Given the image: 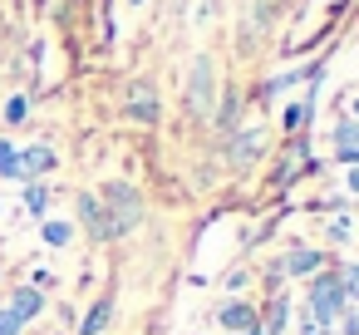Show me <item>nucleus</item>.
<instances>
[{
  "instance_id": "obj_1",
  "label": "nucleus",
  "mask_w": 359,
  "mask_h": 335,
  "mask_svg": "<svg viewBox=\"0 0 359 335\" xmlns=\"http://www.w3.org/2000/svg\"><path fill=\"white\" fill-rule=\"evenodd\" d=\"M104 212H109V232L114 237H128V232H138V222H143V202H138V192L128 188V183H109L104 188Z\"/></svg>"
},
{
  "instance_id": "obj_2",
  "label": "nucleus",
  "mask_w": 359,
  "mask_h": 335,
  "mask_svg": "<svg viewBox=\"0 0 359 335\" xmlns=\"http://www.w3.org/2000/svg\"><path fill=\"white\" fill-rule=\"evenodd\" d=\"M187 109H192L197 119L217 109V65H212L207 55L192 60V74H187Z\"/></svg>"
},
{
  "instance_id": "obj_3",
  "label": "nucleus",
  "mask_w": 359,
  "mask_h": 335,
  "mask_svg": "<svg viewBox=\"0 0 359 335\" xmlns=\"http://www.w3.org/2000/svg\"><path fill=\"white\" fill-rule=\"evenodd\" d=\"M339 310H344V286H339V276H315V286H310V320H315L320 330H330V325L339 320Z\"/></svg>"
},
{
  "instance_id": "obj_4",
  "label": "nucleus",
  "mask_w": 359,
  "mask_h": 335,
  "mask_svg": "<svg viewBox=\"0 0 359 335\" xmlns=\"http://www.w3.org/2000/svg\"><path fill=\"white\" fill-rule=\"evenodd\" d=\"M55 168V148L50 143H30L25 153H20V163H15V183H35V178H45Z\"/></svg>"
},
{
  "instance_id": "obj_5",
  "label": "nucleus",
  "mask_w": 359,
  "mask_h": 335,
  "mask_svg": "<svg viewBox=\"0 0 359 335\" xmlns=\"http://www.w3.org/2000/svg\"><path fill=\"white\" fill-rule=\"evenodd\" d=\"M79 222H84V232H89L94 242H109V237H114V232H109V212H104V202L89 197V192L79 197Z\"/></svg>"
},
{
  "instance_id": "obj_6",
  "label": "nucleus",
  "mask_w": 359,
  "mask_h": 335,
  "mask_svg": "<svg viewBox=\"0 0 359 335\" xmlns=\"http://www.w3.org/2000/svg\"><path fill=\"white\" fill-rule=\"evenodd\" d=\"M128 119H138V124H153L158 119V94L148 84H133L128 89Z\"/></svg>"
},
{
  "instance_id": "obj_7",
  "label": "nucleus",
  "mask_w": 359,
  "mask_h": 335,
  "mask_svg": "<svg viewBox=\"0 0 359 335\" xmlns=\"http://www.w3.org/2000/svg\"><path fill=\"white\" fill-rule=\"evenodd\" d=\"M217 320H222V325H226L231 335H241V330H251V325H261V320H256V310H251L246 301H226V306L217 310Z\"/></svg>"
},
{
  "instance_id": "obj_8",
  "label": "nucleus",
  "mask_w": 359,
  "mask_h": 335,
  "mask_svg": "<svg viewBox=\"0 0 359 335\" xmlns=\"http://www.w3.org/2000/svg\"><path fill=\"white\" fill-rule=\"evenodd\" d=\"M15 320H30V315H40L45 310V296L35 291V286H20V291H11V306H6Z\"/></svg>"
},
{
  "instance_id": "obj_9",
  "label": "nucleus",
  "mask_w": 359,
  "mask_h": 335,
  "mask_svg": "<svg viewBox=\"0 0 359 335\" xmlns=\"http://www.w3.org/2000/svg\"><path fill=\"white\" fill-rule=\"evenodd\" d=\"M334 158L339 163H359V124L354 119L334 129Z\"/></svg>"
},
{
  "instance_id": "obj_10",
  "label": "nucleus",
  "mask_w": 359,
  "mask_h": 335,
  "mask_svg": "<svg viewBox=\"0 0 359 335\" xmlns=\"http://www.w3.org/2000/svg\"><path fill=\"white\" fill-rule=\"evenodd\" d=\"M261 143H266V138H261V129H251V133H236V148H231V158H236V163H256V158H261Z\"/></svg>"
},
{
  "instance_id": "obj_11",
  "label": "nucleus",
  "mask_w": 359,
  "mask_h": 335,
  "mask_svg": "<svg viewBox=\"0 0 359 335\" xmlns=\"http://www.w3.org/2000/svg\"><path fill=\"white\" fill-rule=\"evenodd\" d=\"M280 266H285V276H310V271L320 266V251H305V247H300V251H290Z\"/></svg>"
},
{
  "instance_id": "obj_12",
  "label": "nucleus",
  "mask_w": 359,
  "mask_h": 335,
  "mask_svg": "<svg viewBox=\"0 0 359 335\" xmlns=\"http://www.w3.org/2000/svg\"><path fill=\"white\" fill-rule=\"evenodd\" d=\"M285 320H290V301H285V296H276V301H271V315H266V330H261V335H285Z\"/></svg>"
},
{
  "instance_id": "obj_13",
  "label": "nucleus",
  "mask_w": 359,
  "mask_h": 335,
  "mask_svg": "<svg viewBox=\"0 0 359 335\" xmlns=\"http://www.w3.org/2000/svg\"><path fill=\"white\" fill-rule=\"evenodd\" d=\"M109 315H114V306H109V301H99V306L84 315V335H99V330L109 325Z\"/></svg>"
},
{
  "instance_id": "obj_14",
  "label": "nucleus",
  "mask_w": 359,
  "mask_h": 335,
  "mask_svg": "<svg viewBox=\"0 0 359 335\" xmlns=\"http://www.w3.org/2000/svg\"><path fill=\"white\" fill-rule=\"evenodd\" d=\"M15 163H20V148L0 138V178H15Z\"/></svg>"
},
{
  "instance_id": "obj_15",
  "label": "nucleus",
  "mask_w": 359,
  "mask_h": 335,
  "mask_svg": "<svg viewBox=\"0 0 359 335\" xmlns=\"http://www.w3.org/2000/svg\"><path fill=\"white\" fill-rule=\"evenodd\" d=\"M25 202H30V212H35V217H45V207H50L45 183H30V188H25Z\"/></svg>"
},
{
  "instance_id": "obj_16",
  "label": "nucleus",
  "mask_w": 359,
  "mask_h": 335,
  "mask_svg": "<svg viewBox=\"0 0 359 335\" xmlns=\"http://www.w3.org/2000/svg\"><path fill=\"white\" fill-rule=\"evenodd\" d=\"M40 237H45L50 247H69V237H74V232H69L65 222H45V227H40Z\"/></svg>"
},
{
  "instance_id": "obj_17",
  "label": "nucleus",
  "mask_w": 359,
  "mask_h": 335,
  "mask_svg": "<svg viewBox=\"0 0 359 335\" xmlns=\"http://www.w3.org/2000/svg\"><path fill=\"white\" fill-rule=\"evenodd\" d=\"M339 286H344V301H359V261L339 276Z\"/></svg>"
},
{
  "instance_id": "obj_18",
  "label": "nucleus",
  "mask_w": 359,
  "mask_h": 335,
  "mask_svg": "<svg viewBox=\"0 0 359 335\" xmlns=\"http://www.w3.org/2000/svg\"><path fill=\"white\" fill-rule=\"evenodd\" d=\"M6 124H25V99H20V94L6 104Z\"/></svg>"
},
{
  "instance_id": "obj_19",
  "label": "nucleus",
  "mask_w": 359,
  "mask_h": 335,
  "mask_svg": "<svg viewBox=\"0 0 359 335\" xmlns=\"http://www.w3.org/2000/svg\"><path fill=\"white\" fill-rule=\"evenodd\" d=\"M20 325H25V320H15L11 310H0V335H20Z\"/></svg>"
},
{
  "instance_id": "obj_20",
  "label": "nucleus",
  "mask_w": 359,
  "mask_h": 335,
  "mask_svg": "<svg viewBox=\"0 0 359 335\" xmlns=\"http://www.w3.org/2000/svg\"><path fill=\"white\" fill-rule=\"evenodd\" d=\"M300 335H330V330H320V325H315V320L305 315V330H300Z\"/></svg>"
},
{
  "instance_id": "obj_21",
  "label": "nucleus",
  "mask_w": 359,
  "mask_h": 335,
  "mask_svg": "<svg viewBox=\"0 0 359 335\" xmlns=\"http://www.w3.org/2000/svg\"><path fill=\"white\" fill-rule=\"evenodd\" d=\"M349 192H359V163L349 168Z\"/></svg>"
},
{
  "instance_id": "obj_22",
  "label": "nucleus",
  "mask_w": 359,
  "mask_h": 335,
  "mask_svg": "<svg viewBox=\"0 0 359 335\" xmlns=\"http://www.w3.org/2000/svg\"><path fill=\"white\" fill-rule=\"evenodd\" d=\"M241 335H261V325H251V330H241Z\"/></svg>"
},
{
  "instance_id": "obj_23",
  "label": "nucleus",
  "mask_w": 359,
  "mask_h": 335,
  "mask_svg": "<svg viewBox=\"0 0 359 335\" xmlns=\"http://www.w3.org/2000/svg\"><path fill=\"white\" fill-rule=\"evenodd\" d=\"M354 124H359V99H354Z\"/></svg>"
},
{
  "instance_id": "obj_24",
  "label": "nucleus",
  "mask_w": 359,
  "mask_h": 335,
  "mask_svg": "<svg viewBox=\"0 0 359 335\" xmlns=\"http://www.w3.org/2000/svg\"><path fill=\"white\" fill-rule=\"evenodd\" d=\"M128 6H143V0H128Z\"/></svg>"
}]
</instances>
